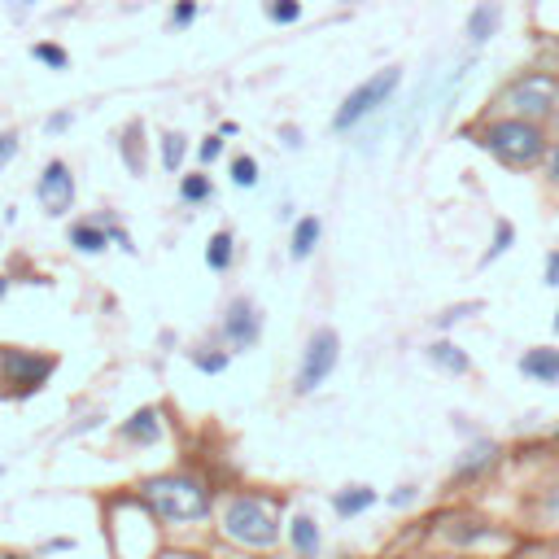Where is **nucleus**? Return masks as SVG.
I'll use <instances>...</instances> for the list:
<instances>
[{"label":"nucleus","mask_w":559,"mask_h":559,"mask_svg":"<svg viewBox=\"0 0 559 559\" xmlns=\"http://www.w3.org/2000/svg\"><path fill=\"white\" fill-rule=\"evenodd\" d=\"M144 502H149V512L158 520H201L210 512V494H206V485L193 477H153L144 480Z\"/></svg>","instance_id":"1"},{"label":"nucleus","mask_w":559,"mask_h":559,"mask_svg":"<svg viewBox=\"0 0 559 559\" xmlns=\"http://www.w3.org/2000/svg\"><path fill=\"white\" fill-rule=\"evenodd\" d=\"M223 533L240 546H271L280 538V524L271 516V507L254 494H240V499L227 502V512H223Z\"/></svg>","instance_id":"2"},{"label":"nucleus","mask_w":559,"mask_h":559,"mask_svg":"<svg viewBox=\"0 0 559 559\" xmlns=\"http://www.w3.org/2000/svg\"><path fill=\"white\" fill-rule=\"evenodd\" d=\"M494 158H502L507 166H533L546 149V140L533 122L524 119H507V122H490L485 127V140H480Z\"/></svg>","instance_id":"3"},{"label":"nucleus","mask_w":559,"mask_h":559,"mask_svg":"<svg viewBox=\"0 0 559 559\" xmlns=\"http://www.w3.org/2000/svg\"><path fill=\"white\" fill-rule=\"evenodd\" d=\"M58 359L53 354H36V350H22V345H0V385H9V394H36L44 380L53 376Z\"/></svg>","instance_id":"4"},{"label":"nucleus","mask_w":559,"mask_h":559,"mask_svg":"<svg viewBox=\"0 0 559 559\" xmlns=\"http://www.w3.org/2000/svg\"><path fill=\"white\" fill-rule=\"evenodd\" d=\"M398 83H402V70H398V66H389V70L372 75L367 83H359L350 97L341 100V110H337V119H332V127H337V132H350L354 122H363L367 114H376L380 105H385V100L398 92Z\"/></svg>","instance_id":"5"},{"label":"nucleus","mask_w":559,"mask_h":559,"mask_svg":"<svg viewBox=\"0 0 559 559\" xmlns=\"http://www.w3.org/2000/svg\"><path fill=\"white\" fill-rule=\"evenodd\" d=\"M337 354H341V341L332 328H320L315 337L306 341V354H301V372H298V389L301 394H311L315 385L332 376V367H337Z\"/></svg>","instance_id":"6"},{"label":"nucleus","mask_w":559,"mask_h":559,"mask_svg":"<svg viewBox=\"0 0 559 559\" xmlns=\"http://www.w3.org/2000/svg\"><path fill=\"white\" fill-rule=\"evenodd\" d=\"M36 197H40V206L48 210V215H66L70 206H75V175H70V166L66 162H48L44 166L40 184H36Z\"/></svg>","instance_id":"7"},{"label":"nucleus","mask_w":559,"mask_h":559,"mask_svg":"<svg viewBox=\"0 0 559 559\" xmlns=\"http://www.w3.org/2000/svg\"><path fill=\"white\" fill-rule=\"evenodd\" d=\"M507 105H516L520 114H546L551 105H555V79H546V75H524V79L507 92Z\"/></svg>","instance_id":"8"},{"label":"nucleus","mask_w":559,"mask_h":559,"mask_svg":"<svg viewBox=\"0 0 559 559\" xmlns=\"http://www.w3.org/2000/svg\"><path fill=\"white\" fill-rule=\"evenodd\" d=\"M223 328H227V341H232V345H254V341H258V328H262L258 311H254L249 301H232Z\"/></svg>","instance_id":"9"},{"label":"nucleus","mask_w":559,"mask_h":559,"mask_svg":"<svg viewBox=\"0 0 559 559\" xmlns=\"http://www.w3.org/2000/svg\"><path fill=\"white\" fill-rule=\"evenodd\" d=\"M122 438L132 441V446H158L162 438V416L153 406H140L132 419H122Z\"/></svg>","instance_id":"10"},{"label":"nucleus","mask_w":559,"mask_h":559,"mask_svg":"<svg viewBox=\"0 0 559 559\" xmlns=\"http://www.w3.org/2000/svg\"><path fill=\"white\" fill-rule=\"evenodd\" d=\"M502 22V9L494 5V0H485V5H477L472 9V18H468V36H472V44H485L494 31H499Z\"/></svg>","instance_id":"11"},{"label":"nucleus","mask_w":559,"mask_h":559,"mask_svg":"<svg viewBox=\"0 0 559 559\" xmlns=\"http://www.w3.org/2000/svg\"><path fill=\"white\" fill-rule=\"evenodd\" d=\"M520 372L533 380H559V350H529L520 359Z\"/></svg>","instance_id":"12"},{"label":"nucleus","mask_w":559,"mask_h":559,"mask_svg":"<svg viewBox=\"0 0 559 559\" xmlns=\"http://www.w3.org/2000/svg\"><path fill=\"white\" fill-rule=\"evenodd\" d=\"M70 245H75L79 254H100V249L110 245V232H105L100 223L83 219V223H75V227H70Z\"/></svg>","instance_id":"13"},{"label":"nucleus","mask_w":559,"mask_h":559,"mask_svg":"<svg viewBox=\"0 0 559 559\" xmlns=\"http://www.w3.org/2000/svg\"><path fill=\"white\" fill-rule=\"evenodd\" d=\"M372 502H376V490L354 485V490H341L337 499H332V507H337V516H359V512H367Z\"/></svg>","instance_id":"14"},{"label":"nucleus","mask_w":559,"mask_h":559,"mask_svg":"<svg viewBox=\"0 0 559 559\" xmlns=\"http://www.w3.org/2000/svg\"><path fill=\"white\" fill-rule=\"evenodd\" d=\"M293 546H298L301 555H315L320 551V529H315V520L311 516H293Z\"/></svg>","instance_id":"15"},{"label":"nucleus","mask_w":559,"mask_h":559,"mask_svg":"<svg viewBox=\"0 0 559 559\" xmlns=\"http://www.w3.org/2000/svg\"><path fill=\"white\" fill-rule=\"evenodd\" d=\"M315 240H320V219H301L293 227V258H311V249H315Z\"/></svg>","instance_id":"16"},{"label":"nucleus","mask_w":559,"mask_h":559,"mask_svg":"<svg viewBox=\"0 0 559 559\" xmlns=\"http://www.w3.org/2000/svg\"><path fill=\"white\" fill-rule=\"evenodd\" d=\"M31 58L40 61V66H48V70H66V66H70V53H66L61 44H53V40L31 44Z\"/></svg>","instance_id":"17"},{"label":"nucleus","mask_w":559,"mask_h":559,"mask_svg":"<svg viewBox=\"0 0 559 559\" xmlns=\"http://www.w3.org/2000/svg\"><path fill=\"white\" fill-rule=\"evenodd\" d=\"M428 359L438 363V367H446V372H468V354H463V350H455V345H450V341H441V345H433V350H428Z\"/></svg>","instance_id":"18"},{"label":"nucleus","mask_w":559,"mask_h":559,"mask_svg":"<svg viewBox=\"0 0 559 559\" xmlns=\"http://www.w3.org/2000/svg\"><path fill=\"white\" fill-rule=\"evenodd\" d=\"M206 262H210L215 271H227V267H232V237H227V232H219V237L210 240V249H206Z\"/></svg>","instance_id":"19"},{"label":"nucleus","mask_w":559,"mask_h":559,"mask_svg":"<svg viewBox=\"0 0 559 559\" xmlns=\"http://www.w3.org/2000/svg\"><path fill=\"white\" fill-rule=\"evenodd\" d=\"M184 149H188V144H184L180 132H166V136H162V166H166V171H180Z\"/></svg>","instance_id":"20"},{"label":"nucleus","mask_w":559,"mask_h":559,"mask_svg":"<svg viewBox=\"0 0 559 559\" xmlns=\"http://www.w3.org/2000/svg\"><path fill=\"white\" fill-rule=\"evenodd\" d=\"M180 193H184V201H206L210 197V175H184Z\"/></svg>","instance_id":"21"},{"label":"nucleus","mask_w":559,"mask_h":559,"mask_svg":"<svg viewBox=\"0 0 559 559\" xmlns=\"http://www.w3.org/2000/svg\"><path fill=\"white\" fill-rule=\"evenodd\" d=\"M232 180H237L240 188H254V184H258V162H254V158H237V162H232Z\"/></svg>","instance_id":"22"},{"label":"nucleus","mask_w":559,"mask_h":559,"mask_svg":"<svg viewBox=\"0 0 559 559\" xmlns=\"http://www.w3.org/2000/svg\"><path fill=\"white\" fill-rule=\"evenodd\" d=\"M267 14H271V22H298L301 5L298 0H271V5H267Z\"/></svg>","instance_id":"23"},{"label":"nucleus","mask_w":559,"mask_h":559,"mask_svg":"<svg viewBox=\"0 0 559 559\" xmlns=\"http://www.w3.org/2000/svg\"><path fill=\"white\" fill-rule=\"evenodd\" d=\"M485 463H494V446H472L468 459L459 463V472H477V468H485Z\"/></svg>","instance_id":"24"},{"label":"nucleus","mask_w":559,"mask_h":559,"mask_svg":"<svg viewBox=\"0 0 559 559\" xmlns=\"http://www.w3.org/2000/svg\"><path fill=\"white\" fill-rule=\"evenodd\" d=\"M136 132H140V122H132V127H127V144H122V149H127V166H132V171H144V158H140V149H136Z\"/></svg>","instance_id":"25"},{"label":"nucleus","mask_w":559,"mask_h":559,"mask_svg":"<svg viewBox=\"0 0 559 559\" xmlns=\"http://www.w3.org/2000/svg\"><path fill=\"white\" fill-rule=\"evenodd\" d=\"M193 18H197V5H193V0H180L175 14H171V26H188Z\"/></svg>","instance_id":"26"},{"label":"nucleus","mask_w":559,"mask_h":559,"mask_svg":"<svg viewBox=\"0 0 559 559\" xmlns=\"http://www.w3.org/2000/svg\"><path fill=\"white\" fill-rule=\"evenodd\" d=\"M512 245V223H499V237H494V245H490V254H485V262L490 258H499L502 249Z\"/></svg>","instance_id":"27"},{"label":"nucleus","mask_w":559,"mask_h":559,"mask_svg":"<svg viewBox=\"0 0 559 559\" xmlns=\"http://www.w3.org/2000/svg\"><path fill=\"white\" fill-rule=\"evenodd\" d=\"M193 363H197L201 372H223V367H227V354H197Z\"/></svg>","instance_id":"28"},{"label":"nucleus","mask_w":559,"mask_h":559,"mask_svg":"<svg viewBox=\"0 0 559 559\" xmlns=\"http://www.w3.org/2000/svg\"><path fill=\"white\" fill-rule=\"evenodd\" d=\"M14 153H18V136H14V132H5V136H0V171H5V162L14 158Z\"/></svg>","instance_id":"29"},{"label":"nucleus","mask_w":559,"mask_h":559,"mask_svg":"<svg viewBox=\"0 0 559 559\" xmlns=\"http://www.w3.org/2000/svg\"><path fill=\"white\" fill-rule=\"evenodd\" d=\"M219 153H223V140L219 136H210L206 144H201V162H215Z\"/></svg>","instance_id":"30"},{"label":"nucleus","mask_w":559,"mask_h":559,"mask_svg":"<svg viewBox=\"0 0 559 559\" xmlns=\"http://www.w3.org/2000/svg\"><path fill=\"white\" fill-rule=\"evenodd\" d=\"M36 9V0H9V18H26Z\"/></svg>","instance_id":"31"},{"label":"nucleus","mask_w":559,"mask_h":559,"mask_svg":"<svg viewBox=\"0 0 559 559\" xmlns=\"http://www.w3.org/2000/svg\"><path fill=\"white\" fill-rule=\"evenodd\" d=\"M546 284H551V289H559V254H551V258H546Z\"/></svg>","instance_id":"32"},{"label":"nucleus","mask_w":559,"mask_h":559,"mask_svg":"<svg viewBox=\"0 0 559 559\" xmlns=\"http://www.w3.org/2000/svg\"><path fill=\"white\" fill-rule=\"evenodd\" d=\"M44 127H48V132H66V127H70V114H53Z\"/></svg>","instance_id":"33"},{"label":"nucleus","mask_w":559,"mask_h":559,"mask_svg":"<svg viewBox=\"0 0 559 559\" xmlns=\"http://www.w3.org/2000/svg\"><path fill=\"white\" fill-rule=\"evenodd\" d=\"M411 499H416V490H411V485H402V490H398V494H394L389 502H394V507H406Z\"/></svg>","instance_id":"34"},{"label":"nucleus","mask_w":559,"mask_h":559,"mask_svg":"<svg viewBox=\"0 0 559 559\" xmlns=\"http://www.w3.org/2000/svg\"><path fill=\"white\" fill-rule=\"evenodd\" d=\"M70 546H75L70 538H53V542H48V551H70Z\"/></svg>","instance_id":"35"},{"label":"nucleus","mask_w":559,"mask_h":559,"mask_svg":"<svg viewBox=\"0 0 559 559\" xmlns=\"http://www.w3.org/2000/svg\"><path fill=\"white\" fill-rule=\"evenodd\" d=\"M546 512H551V516L559 520V490H555V494H551V499H546Z\"/></svg>","instance_id":"36"},{"label":"nucleus","mask_w":559,"mask_h":559,"mask_svg":"<svg viewBox=\"0 0 559 559\" xmlns=\"http://www.w3.org/2000/svg\"><path fill=\"white\" fill-rule=\"evenodd\" d=\"M551 175H555V184H559V149L551 153Z\"/></svg>","instance_id":"37"},{"label":"nucleus","mask_w":559,"mask_h":559,"mask_svg":"<svg viewBox=\"0 0 559 559\" xmlns=\"http://www.w3.org/2000/svg\"><path fill=\"white\" fill-rule=\"evenodd\" d=\"M0 559H26V555H18V551H9V555H0Z\"/></svg>","instance_id":"38"},{"label":"nucleus","mask_w":559,"mask_h":559,"mask_svg":"<svg viewBox=\"0 0 559 559\" xmlns=\"http://www.w3.org/2000/svg\"><path fill=\"white\" fill-rule=\"evenodd\" d=\"M555 328H559V315H555Z\"/></svg>","instance_id":"39"},{"label":"nucleus","mask_w":559,"mask_h":559,"mask_svg":"<svg viewBox=\"0 0 559 559\" xmlns=\"http://www.w3.org/2000/svg\"><path fill=\"white\" fill-rule=\"evenodd\" d=\"M0 477H5V468H0Z\"/></svg>","instance_id":"40"}]
</instances>
